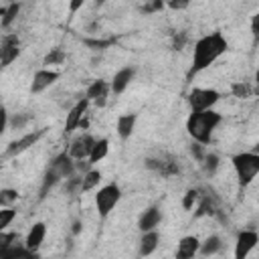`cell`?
I'll return each instance as SVG.
<instances>
[{"label": "cell", "mask_w": 259, "mask_h": 259, "mask_svg": "<svg viewBox=\"0 0 259 259\" xmlns=\"http://www.w3.org/2000/svg\"><path fill=\"white\" fill-rule=\"evenodd\" d=\"M65 59H67L65 51H63L61 47H55V49H51V51L45 55V59H42V65L51 69L53 65H63V63H65Z\"/></svg>", "instance_id": "25"}, {"label": "cell", "mask_w": 259, "mask_h": 259, "mask_svg": "<svg viewBox=\"0 0 259 259\" xmlns=\"http://www.w3.org/2000/svg\"><path fill=\"white\" fill-rule=\"evenodd\" d=\"M233 170L241 186H249L259 174V154L257 152H239L231 156Z\"/></svg>", "instance_id": "3"}, {"label": "cell", "mask_w": 259, "mask_h": 259, "mask_svg": "<svg viewBox=\"0 0 259 259\" xmlns=\"http://www.w3.org/2000/svg\"><path fill=\"white\" fill-rule=\"evenodd\" d=\"M42 134H45V127H42V130L28 132V134L20 136L18 140H12V142L6 146V150H4V158H16V156L24 154L26 150H30V148L42 138Z\"/></svg>", "instance_id": "6"}, {"label": "cell", "mask_w": 259, "mask_h": 259, "mask_svg": "<svg viewBox=\"0 0 259 259\" xmlns=\"http://www.w3.org/2000/svg\"><path fill=\"white\" fill-rule=\"evenodd\" d=\"M20 55V40L16 34H6L0 42V67H8Z\"/></svg>", "instance_id": "11"}, {"label": "cell", "mask_w": 259, "mask_h": 259, "mask_svg": "<svg viewBox=\"0 0 259 259\" xmlns=\"http://www.w3.org/2000/svg\"><path fill=\"white\" fill-rule=\"evenodd\" d=\"M119 198H121V188L115 182L101 186L95 194V208H97L99 219H107L111 214V210L117 206Z\"/></svg>", "instance_id": "4"}, {"label": "cell", "mask_w": 259, "mask_h": 259, "mask_svg": "<svg viewBox=\"0 0 259 259\" xmlns=\"http://www.w3.org/2000/svg\"><path fill=\"white\" fill-rule=\"evenodd\" d=\"M107 0H95V6H103Z\"/></svg>", "instance_id": "41"}, {"label": "cell", "mask_w": 259, "mask_h": 259, "mask_svg": "<svg viewBox=\"0 0 259 259\" xmlns=\"http://www.w3.org/2000/svg\"><path fill=\"white\" fill-rule=\"evenodd\" d=\"M93 142H95V138L85 132V134L77 136V138L69 144L67 154H69L73 160H87V158H89V152H91V148H93Z\"/></svg>", "instance_id": "10"}, {"label": "cell", "mask_w": 259, "mask_h": 259, "mask_svg": "<svg viewBox=\"0 0 259 259\" xmlns=\"http://www.w3.org/2000/svg\"><path fill=\"white\" fill-rule=\"evenodd\" d=\"M259 243V235L253 229H243L237 233V243H235V257L245 259Z\"/></svg>", "instance_id": "7"}, {"label": "cell", "mask_w": 259, "mask_h": 259, "mask_svg": "<svg viewBox=\"0 0 259 259\" xmlns=\"http://www.w3.org/2000/svg\"><path fill=\"white\" fill-rule=\"evenodd\" d=\"M87 107H89V99L83 97V99H79V101L69 109V113H67V117H65V134H73V132L79 127V121H81L83 115L87 113Z\"/></svg>", "instance_id": "13"}, {"label": "cell", "mask_w": 259, "mask_h": 259, "mask_svg": "<svg viewBox=\"0 0 259 259\" xmlns=\"http://www.w3.org/2000/svg\"><path fill=\"white\" fill-rule=\"evenodd\" d=\"M47 170L55 172L61 180H65V178H69L71 174H75V160H73L67 152H61V154H57V156L49 162V168H47Z\"/></svg>", "instance_id": "12"}, {"label": "cell", "mask_w": 259, "mask_h": 259, "mask_svg": "<svg viewBox=\"0 0 259 259\" xmlns=\"http://www.w3.org/2000/svg\"><path fill=\"white\" fill-rule=\"evenodd\" d=\"M190 2H192V0H166L164 4H166L168 8H172V10H186V8L190 6Z\"/></svg>", "instance_id": "34"}, {"label": "cell", "mask_w": 259, "mask_h": 259, "mask_svg": "<svg viewBox=\"0 0 259 259\" xmlns=\"http://www.w3.org/2000/svg\"><path fill=\"white\" fill-rule=\"evenodd\" d=\"M221 249H223V241H221L219 235H208V237H206L204 241H200V245H198V253L204 255V257L217 255Z\"/></svg>", "instance_id": "21"}, {"label": "cell", "mask_w": 259, "mask_h": 259, "mask_svg": "<svg viewBox=\"0 0 259 259\" xmlns=\"http://www.w3.org/2000/svg\"><path fill=\"white\" fill-rule=\"evenodd\" d=\"M136 121H138V113H121L115 121V132L119 136V140H127L134 130H136Z\"/></svg>", "instance_id": "18"}, {"label": "cell", "mask_w": 259, "mask_h": 259, "mask_svg": "<svg viewBox=\"0 0 259 259\" xmlns=\"http://www.w3.org/2000/svg\"><path fill=\"white\" fill-rule=\"evenodd\" d=\"M109 154V140L107 138H99V140H95L93 142V148H91V152H89V164L93 166V164H97V162H101L105 156Z\"/></svg>", "instance_id": "20"}, {"label": "cell", "mask_w": 259, "mask_h": 259, "mask_svg": "<svg viewBox=\"0 0 259 259\" xmlns=\"http://www.w3.org/2000/svg\"><path fill=\"white\" fill-rule=\"evenodd\" d=\"M65 188H67L71 194H77V192H81V176H75V174H71L69 178H65Z\"/></svg>", "instance_id": "32"}, {"label": "cell", "mask_w": 259, "mask_h": 259, "mask_svg": "<svg viewBox=\"0 0 259 259\" xmlns=\"http://www.w3.org/2000/svg\"><path fill=\"white\" fill-rule=\"evenodd\" d=\"M16 241H18V233H14V231H0V249L12 245Z\"/></svg>", "instance_id": "33"}, {"label": "cell", "mask_w": 259, "mask_h": 259, "mask_svg": "<svg viewBox=\"0 0 259 259\" xmlns=\"http://www.w3.org/2000/svg\"><path fill=\"white\" fill-rule=\"evenodd\" d=\"M16 200H18L16 188H2L0 190V206H14Z\"/></svg>", "instance_id": "30"}, {"label": "cell", "mask_w": 259, "mask_h": 259, "mask_svg": "<svg viewBox=\"0 0 259 259\" xmlns=\"http://www.w3.org/2000/svg\"><path fill=\"white\" fill-rule=\"evenodd\" d=\"M202 166H204V170H206V174H214L217 172V168H219V164H221V158L214 154V152H206L204 156H202Z\"/></svg>", "instance_id": "27"}, {"label": "cell", "mask_w": 259, "mask_h": 259, "mask_svg": "<svg viewBox=\"0 0 259 259\" xmlns=\"http://www.w3.org/2000/svg\"><path fill=\"white\" fill-rule=\"evenodd\" d=\"M229 51V40L223 36V32L214 30L210 34H204L200 36L196 42H194V49H192V65L188 69V77L192 75H198L200 71L208 69L212 63H217L225 53Z\"/></svg>", "instance_id": "1"}, {"label": "cell", "mask_w": 259, "mask_h": 259, "mask_svg": "<svg viewBox=\"0 0 259 259\" xmlns=\"http://www.w3.org/2000/svg\"><path fill=\"white\" fill-rule=\"evenodd\" d=\"M231 93L239 99H249L253 95V87L247 81H235V83H231Z\"/></svg>", "instance_id": "26"}, {"label": "cell", "mask_w": 259, "mask_h": 259, "mask_svg": "<svg viewBox=\"0 0 259 259\" xmlns=\"http://www.w3.org/2000/svg\"><path fill=\"white\" fill-rule=\"evenodd\" d=\"M198 245H200V239L196 235H186L178 241V247H176V257L178 259H190L198 253Z\"/></svg>", "instance_id": "17"}, {"label": "cell", "mask_w": 259, "mask_h": 259, "mask_svg": "<svg viewBox=\"0 0 259 259\" xmlns=\"http://www.w3.org/2000/svg\"><path fill=\"white\" fill-rule=\"evenodd\" d=\"M59 182H61V178H59L55 172L47 170V172H45V178H42V184H40V198H45L47 192H49L55 184H59Z\"/></svg>", "instance_id": "28"}, {"label": "cell", "mask_w": 259, "mask_h": 259, "mask_svg": "<svg viewBox=\"0 0 259 259\" xmlns=\"http://www.w3.org/2000/svg\"><path fill=\"white\" fill-rule=\"evenodd\" d=\"M221 121H223V115L214 109L190 111V115L186 119V132L194 142L206 146V144H210L212 134H214V130L219 127Z\"/></svg>", "instance_id": "2"}, {"label": "cell", "mask_w": 259, "mask_h": 259, "mask_svg": "<svg viewBox=\"0 0 259 259\" xmlns=\"http://www.w3.org/2000/svg\"><path fill=\"white\" fill-rule=\"evenodd\" d=\"M134 77H136V69L134 67H121L119 71H115L113 73V79L109 81L111 93H115V95L123 93L130 87V83L134 81Z\"/></svg>", "instance_id": "14"}, {"label": "cell", "mask_w": 259, "mask_h": 259, "mask_svg": "<svg viewBox=\"0 0 259 259\" xmlns=\"http://www.w3.org/2000/svg\"><path fill=\"white\" fill-rule=\"evenodd\" d=\"M85 2H87V0H69V12L75 14L77 10H81V6H83Z\"/></svg>", "instance_id": "38"}, {"label": "cell", "mask_w": 259, "mask_h": 259, "mask_svg": "<svg viewBox=\"0 0 259 259\" xmlns=\"http://www.w3.org/2000/svg\"><path fill=\"white\" fill-rule=\"evenodd\" d=\"M221 99V93L217 89H210V87H194L190 89L186 101H188V107L190 111H204V109H212Z\"/></svg>", "instance_id": "5"}, {"label": "cell", "mask_w": 259, "mask_h": 259, "mask_svg": "<svg viewBox=\"0 0 259 259\" xmlns=\"http://www.w3.org/2000/svg\"><path fill=\"white\" fill-rule=\"evenodd\" d=\"M160 221H162V210H160L158 204H152V206H148L146 210H142V214H140V219H138V229H140L142 233H144V231L158 229Z\"/></svg>", "instance_id": "16"}, {"label": "cell", "mask_w": 259, "mask_h": 259, "mask_svg": "<svg viewBox=\"0 0 259 259\" xmlns=\"http://www.w3.org/2000/svg\"><path fill=\"white\" fill-rule=\"evenodd\" d=\"M26 119H28V115H14L10 123H12V125H14L16 130H20V127H22V125L26 123Z\"/></svg>", "instance_id": "37"}, {"label": "cell", "mask_w": 259, "mask_h": 259, "mask_svg": "<svg viewBox=\"0 0 259 259\" xmlns=\"http://www.w3.org/2000/svg\"><path fill=\"white\" fill-rule=\"evenodd\" d=\"M257 22H259V16L255 14L253 16V20H251V30H253V36L257 38V34H259V28H257Z\"/></svg>", "instance_id": "39"}, {"label": "cell", "mask_w": 259, "mask_h": 259, "mask_svg": "<svg viewBox=\"0 0 259 259\" xmlns=\"http://www.w3.org/2000/svg\"><path fill=\"white\" fill-rule=\"evenodd\" d=\"M59 77H61L59 71H53V69H49V67L38 69V71L32 75V81H30V93H32V95L42 93L45 89H49L51 85H55Z\"/></svg>", "instance_id": "8"}, {"label": "cell", "mask_w": 259, "mask_h": 259, "mask_svg": "<svg viewBox=\"0 0 259 259\" xmlns=\"http://www.w3.org/2000/svg\"><path fill=\"white\" fill-rule=\"evenodd\" d=\"M198 196H200V192H198L196 188L186 190V192H184V196H182V208H184V210H192V208H194V204L198 202Z\"/></svg>", "instance_id": "31"}, {"label": "cell", "mask_w": 259, "mask_h": 259, "mask_svg": "<svg viewBox=\"0 0 259 259\" xmlns=\"http://www.w3.org/2000/svg\"><path fill=\"white\" fill-rule=\"evenodd\" d=\"M109 93H111V89H109V81H105V79H97V81H93L89 87H87V91H85V97L89 99V103H93L95 107H105L107 105V97H109Z\"/></svg>", "instance_id": "9"}, {"label": "cell", "mask_w": 259, "mask_h": 259, "mask_svg": "<svg viewBox=\"0 0 259 259\" xmlns=\"http://www.w3.org/2000/svg\"><path fill=\"white\" fill-rule=\"evenodd\" d=\"M101 182V172L95 168H89L83 176H81V192H89L93 188H97Z\"/></svg>", "instance_id": "23"}, {"label": "cell", "mask_w": 259, "mask_h": 259, "mask_svg": "<svg viewBox=\"0 0 259 259\" xmlns=\"http://www.w3.org/2000/svg\"><path fill=\"white\" fill-rule=\"evenodd\" d=\"M158 243H160V233L156 229L152 231H144L142 237H140V255L146 257V255H152L156 249H158Z\"/></svg>", "instance_id": "19"}, {"label": "cell", "mask_w": 259, "mask_h": 259, "mask_svg": "<svg viewBox=\"0 0 259 259\" xmlns=\"http://www.w3.org/2000/svg\"><path fill=\"white\" fill-rule=\"evenodd\" d=\"M45 237H47V225H45L42 221H38V223H34V225L28 229V233H26V237H24V247L30 249L32 253H38L40 245L45 243Z\"/></svg>", "instance_id": "15"}, {"label": "cell", "mask_w": 259, "mask_h": 259, "mask_svg": "<svg viewBox=\"0 0 259 259\" xmlns=\"http://www.w3.org/2000/svg\"><path fill=\"white\" fill-rule=\"evenodd\" d=\"M18 12H20V2H10V4L0 12V14H2V16H0V26H2V28H8V26L16 20Z\"/></svg>", "instance_id": "24"}, {"label": "cell", "mask_w": 259, "mask_h": 259, "mask_svg": "<svg viewBox=\"0 0 259 259\" xmlns=\"http://www.w3.org/2000/svg\"><path fill=\"white\" fill-rule=\"evenodd\" d=\"M202 148H204V146H202V144H198V142H194V144L190 146V152H192V156H194L198 162H200V160H202V156H204Z\"/></svg>", "instance_id": "36"}, {"label": "cell", "mask_w": 259, "mask_h": 259, "mask_svg": "<svg viewBox=\"0 0 259 259\" xmlns=\"http://www.w3.org/2000/svg\"><path fill=\"white\" fill-rule=\"evenodd\" d=\"M14 219H16L14 206H0V231H6Z\"/></svg>", "instance_id": "29"}, {"label": "cell", "mask_w": 259, "mask_h": 259, "mask_svg": "<svg viewBox=\"0 0 259 259\" xmlns=\"http://www.w3.org/2000/svg\"><path fill=\"white\" fill-rule=\"evenodd\" d=\"M79 229H81V223L77 221V223H75V227H73V233H79Z\"/></svg>", "instance_id": "40"}, {"label": "cell", "mask_w": 259, "mask_h": 259, "mask_svg": "<svg viewBox=\"0 0 259 259\" xmlns=\"http://www.w3.org/2000/svg\"><path fill=\"white\" fill-rule=\"evenodd\" d=\"M32 255H36V253H32L30 249H26V247H24V243H22V245H18V243H12V245H8V247H2V249H0V257H2V259L32 257Z\"/></svg>", "instance_id": "22"}, {"label": "cell", "mask_w": 259, "mask_h": 259, "mask_svg": "<svg viewBox=\"0 0 259 259\" xmlns=\"http://www.w3.org/2000/svg\"><path fill=\"white\" fill-rule=\"evenodd\" d=\"M6 125H8V111L4 105H0V136L6 132Z\"/></svg>", "instance_id": "35"}]
</instances>
